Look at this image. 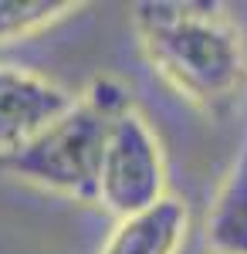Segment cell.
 I'll use <instances>...</instances> for the list:
<instances>
[{"label":"cell","instance_id":"1","mask_svg":"<svg viewBox=\"0 0 247 254\" xmlns=\"http://www.w3.org/2000/svg\"><path fill=\"white\" fill-rule=\"evenodd\" d=\"M135 31L156 71L200 109H224L244 92L247 51L237 27L193 3H135Z\"/></svg>","mask_w":247,"mask_h":254},{"label":"cell","instance_id":"2","mask_svg":"<svg viewBox=\"0 0 247 254\" xmlns=\"http://www.w3.org/2000/svg\"><path fill=\"white\" fill-rule=\"evenodd\" d=\"M109 112H102L92 98H75V105L44 126L24 146L0 156V173L31 183L48 193L95 203L98 196V166L102 149L112 126Z\"/></svg>","mask_w":247,"mask_h":254},{"label":"cell","instance_id":"8","mask_svg":"<svg viewBox=\"0 0 247 254\" xmlns=\"http://www.w3.org/2000/svg\"><path fill=\"white\" fill-rule=\"evenodd\" d=\"M207 254H210V251H207Z\"/></svg>","mask_w":247,"mask_h":254},{"label":"cell","instance_id":"6","mask_svg":"<svg viewBox=\"0 0 247 254\" xmlns=\"http://www.w3.org/2000/svg\"><path fill=\"white\" fill-rule=\"evenodd\" d=\"M210 254H247V139L207 214Z\"/></svg>","mask_w":247,"mask_h":254},{"label":"cell","instance_id":"5","mask_svg":"<svg viewBox=\"0 0 247 254\" xmlns=\"http://www.w3.org/2000/svg\"><path fill=\"white\" fill-rule=\"evenodd\" d=\"M186 203L166 193L159 203L115 220L102 254H180L186 241Z\"/></svg>","mask_w":247,"mask_h":254},{"label":"cell","instance_id":"3","mask_svg":"<svg viewBox=\"0 0 247 254\" xmlns=\"http://www.w3.org/2000/svg\"><path fill=\"white\" fill-rule=\"evenodd\" d=\"M163 196H166V159L159 136L152 132L142 112L125 109L122 116L112 119L105 136L95 203L105 207L115 220H122L159 203Z\"/></svg>","mask_w":247,"mask_h":254},{"label":"cell","instance_id":"4","mask_svg":"<svg viewBox=\"0 0 247 254\" xmlns=\"http://www.w3.org/2000/svg\"><path fill=\"white\" fill-rule=\"evenodd\" d=\"M75 105V95L17 64H0V156L24 146Z\"/></svg>","mask_w":247,"mask_h":254},{"label":"cell","instance_id":"7","mask_svg":"<svg viewBox=\"0 0 247 254\" xmlns=\"http://www.w3.org/2000/svg\"><path fill=\"white\" fill-rule=\"evenodd\" d=\"M71 10H78L71 0H0V44L31 38Z\"/></svg>","mask_w":247,"mask_h":254}]
</instances>
